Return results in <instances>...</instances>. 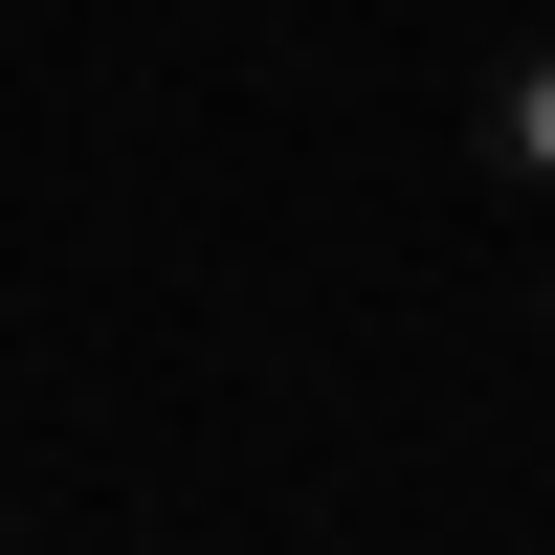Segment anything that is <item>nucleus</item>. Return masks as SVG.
Masks as SVG:
<instances>
[{"label":"nucleus","mask_w":555,"mask_h":555,"mask_svg":"<svg viewBox=\"0 0 555 555\" xmlns=\"http://www.w3.org/2000/svg\"><path fill=\"white\" fill-rule=\"evenodd\" d=\"M489 178H512V201H555V23L489 67Z\"/></svg>","instance_id":"nucleus-1"}]
</instances>
